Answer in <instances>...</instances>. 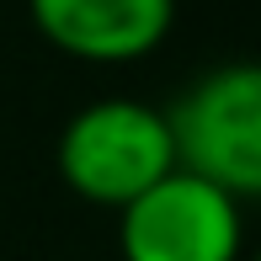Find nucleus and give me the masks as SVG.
Instances as JSON below:
<instances>
[{
	"mask_svg": "<svg viewBox=\"0 0 261 261\" xmlns=\"http://www.w3.org/2000/svg\"><path fill=\"white\" fill-rule=\"evenodd\" d=\"M54 165L75 197L96 208H128L139 192L176 171V144L165 128V107L107 96L91 101L59 128Z\"/></svg>",
	"mask_w": 261,
	"mask_h": 261,
	"instance_id": "obj_1",
	"label": "nucleus"
},
{
	"mask_svg": "<svg viewBox=\"0 0 261 261\" xmlns=\"http://www.w3.org/2000/svg\"><path fill=\"white\" fill-rule=\"evenodd\" d=\"M165 128L176 171L203 176L224 197H261V64H219L197 75L171 107Z\"/></svg>",
	"mask_w": 261,
	"mask_h": 261,
	"instance_id": "obj_2",
	"label": "nucleus"
},
{
	"mask_svg": "<svg viewBox=\"0 0 261 261\" xmlns=\"http://www.w3.org/2000/svg\"><path fill=\"white\" fill-rule=\"evenodd\" d=\"M245 219L192 171L160 176L149 192L117 208V256L123 261H240Z\"/></svg>",
	"mask_w": 261,
	"mask_h": 261,
	"instance_id": "obj_3",
	"label": "nucleus"
},
{
	"mask_svg": "<svg viewBox=\"0 0 261 261\" xmlns=\"http://www.w3.org/2000/svg\"><path fill=\"white\" fill-rule=\"evenodd\" d=\"M32 27L86 64H134L171 32L176 0H27Z\"/></svg>",
	"mask_w": 261,
	"mask_h": 261,
	"instance_id": "obj_4",
	"label": "nucleus"
},
{
	"mask_svg": "<svg viewBox=\"0 0 261 261\" xmlns=\"http://www.w3.org/2000/svg\"><path fill=\"white\" fill-rule=\"evenodd\" d=\"M256 261H261V251H256Z\"/></svg>",
	"mask_w": 261,
	"mask_h": 261,
	"instance_id": "obj_5",
	"label": "nucleus"
}]
</instances>
